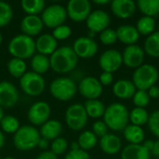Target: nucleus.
I'll list each match as a JSON object with an SVG mask.
<instances>
[{"label":"nucleus","instance_id":"052dcab7","mask_svg":"<svg viewBox=\"0 0 159 159\" xmlns=\"http://www.w3.org/2000/svg\"><path fill=\"white\" fill-rule=\"evenodd\" d=\"M156 159H159V158H156Z\"/></svg>","mask_w":159,"mask_h":159},{"label":"nucleus","instance_id":"7ed1b4c3","mask_svg":"<svg viewBox=\"0 0 159 159\" xmlns=\"http://www.w3.org/2000/svg\"><path fill=\"white\" fill-rule=\"evenodd\" d=\"M7 49L13 58L24 61L25 59H30L34 55V52L36 51L35 41L33 37L26 34H17L9 41Z\"/></svg>","mask_w":159,"mask_h":159},{"label":"nucleus","instance_id":"79ce46f5","mask_svg":"<svg viewBox=\"0 0 159 159\" xmlns=\"http://www.w3.org/2000/svg\"><path fill=\"white\" fill-rule=\"evenodd\" d=\"M147 124L150 131L159 139V110H156L149 116Z\"/></svg>","mask_w":159,"mask_h":159},{"label":"nucleus","instance_id":"2f4dec72","mask_svg":"<svg viewBox=\"0 0 159 159\" xmlns=\"http://www.w3.org/2000/svg\"><path fill=\"white\" fill-rule=\"evenodd\" d=\"M97 137L96 135L90 131V130H85L83 131L79 137H78V144L81 150H84L86 152H88L89 150H91L92 148H94L97 144Z\"/></svg>","mask_w":159,"mask_h":159},{"label":"nucleus","instance_id":"b1692460","mask_svg":"<svg viewBox=\"0 0 159 159\" xmlns=\"http://www.w3.org/2000/svg\"><path fill=\"white\" fill-rule=\"evenodd\" d=\"M151 153L143 144H129L123 150L121 159H150Z\"/></svg>","mask_w":159,"mask_h":159},{"label":"nucleus","instance_id":"6ab92c4d","mask_svg":"<svg viewBox=\"0 0 159 159\" xmlns=\"http://www.w3.org/2000/svg\"><path fill=\"white\" fill-rule=\"evenodd\" d=\"M137 89L133 82L129 79H119L113 86V93L116 97L123 100L131 99Z\"/></svg>","mask_w":159,"mask_h":159},{"label":"nucleus","instance_id":"603ef678","mask_svg":"<svg viewBox=\"0 0 159 159\" xmlns=\"http://www.w3.org/2000/svg\"><path fill=\"white\" fill-rule=\"evenodd\" d=\"M48 145H49V143H48V140H46V139H44V138H41L40 139V141H39V143H38V147L39 148H41V149H47L48 147Z\"/></svg>","mask_w":159,"mask_h":159},{"label":"nucleus","instance_id":"393cba45","mask_svg":"<svg viewBox=\"0 0 159 159\" xmlns=\"http://www.w3.org/2000/svg\"><path fill=\"white\" fill-rule=\"evenodd\" d=\"M125 139L129 144H142L144 142L145 134L142 127L136 125H128L123 130Z\"/></svg>","mask_w":159,"mask_h":159},{"label":"nucleus","instance_id":"473e14b6","mask_svg":"<svg viewBox=\"0 0 159 159\" xmlns=\"http://www.w3.org/2000/svg\"><path fill=\"white\" fill-rule=\"evenodd\" d=\"M7 66L8 73L15 78H20L26 73V63L23 60L12 58Z\"/></svg>","mask_w":159,"mask_h":159},{"label":"nucleus","instance_id":"e433bc0d","mask_svg":"<svg viewBox=\"0 0 159 159\" xmlns=\"http://www.w3.org/2000/svg\"><path fill=\"white\" fill-rule=\"evenodd\" d=\"M13 17V10L9 4L0 1V27L7 25Z\"/></svg>","mask_w":159,"mask_h":159},{"label":"nucleus","instance_id":"5fc2aeb1","mask_svg":"<svg viewBox=\"0 0 159 159\" xmlns=\"http://www.w3.org/2000/svg\"><path fill=\"white\" fill-rule=\"evenodd\" d=\"M5 143V136L2 131H0V149L4 146Z\"/></svg>","mask_w":159,"mask_h":159},{"label":"nucleus","instance_id":"423d86ee","mask_svg":"<svg viewBox=\"0 0 159 159\" xmlns=\"http://www.w3.org/2000/svg\"><path fill=\"white\" fill-rule=\"evenodd\" d=\"M49 91L56 100L66 102L75 97L77 92V86L69 77H58L50 83Z\"/></svg>","mask_w":159,"mask_h":159},{"label":"nucleus","instance_id":"0eeeda50","mask_svg":"<svg viewBox=\"0 0 159 159\" xmlns=\"http://www.w3.org/2000/svg\"><path fill=\"white\" fill-rule=\"evenodd\" d=\"M20 87L29 96H39L45 89V79L34 72H27L20 78Z\"/></svg>","mask_w":159,"mask_h":159},{"label":"nucleus","instance_id":"39448f33","mask_svg":"<svg viewBox=\"0 0 159 159\" xmlns=\"http://www.w3.org/2000/svg\"><path fill=\"white\" fill-rule=\"evenodd\" d=\"M159 78L158 70L152 64H143L135 69L132 75V82L137 89L148 90L155 86Z\"/></svg>","mask_w":159,"mask_h":159},{"label":"nucleus","instance_id":"ea45409f","mask_svg":"<svg viewBox=\"0 0 159 159\" xmlns=\"http://www.w3.org/2000/svg\"><path fill=\"white\" fill-rule=\"evenodd\" d=\"M100 40L105 46H110L117 41L116 32L114 29L107 28L102 33H100Z\"/></svg>","mask_w":159,"mask_h":159},{"label":"nucleus","instance_id":"7c9ffc66","mask_svg":"<svg viewBox=\"0 0 159 159\" xmlns=\"http://www.w3.org/2000/svg\"><path fill=\"white\" fill-rule=\"evenodd\" d=\"M136 29L138 30L140 34L143 35H150L155 32L156 28V20L155 18L148 17V16H143L137 20L136 23Z\"/></svg>","mask_w":159,"mask_h":159},{"label":"nucleus","instance_id":"aec40b11","mask_svg":"<svg viewBox=\"0 0 159 159\" xmlns=\"http://www.w3.org/2000/svg\"><path fill=\"white\" fill-rule=\"evenodd\" d=\"M116 32L117 40L128 46L135 45L140 38V34L138 30L136 29L135 26L132 25H129V24L120 25L116 30Z\"/></svg>","mask_w":159,"mask_h":159},{"label":"nucleus","instance_id":"f257e3e1","mask_svg":"<svg viewBox=\"0 0 159 159\" xmlns=\"http://www.w3.org/2000/svg\"><path fill=\"white\" fill-rule=\"evenodd\" d=\"M78 57L71 47L57 48L49 58L50 68L58 74H66L73 71L77 64Z\"/></svg>","mask_w":159,"mask_h":159},{"label":"nucleus","instance_id":"cd10ccee","mask_svg":"<svg viewBox=\"0 0 159 159\" xmlns=\"http://www.w3.org/2000/svg\"><path fill=\"white\" fill-rule=\"evenodd\" d=\"M143 50L151 57L159 58V31H156L144 41Z\"/></svg>","mask_w":159,"mask_h":159},{"label":"nucleus","instance_id":"37998d69","mask_svg":"<svg viewBox=\"0 0 159 159\" xmlns=\"http://www.w3.org/2000/svg\"><path fill=\"white\" fill-rule=\"evenodd\" d=\"M65 121L68 128L73 130H81L88 123L87 118H65Z\"/></svg>","mask_w":159,"mask_h":159},{"label":"nucleus","instance_id":"8fccbe9b","mask_svg":"<svg viewBox=\"0 0 159 159\" xmlns=\"http://www.w3.org/2000/svg\"><path fill=\"white\" fill-rule=\"evenodd\" d=\"M142 144H143V146L146 150H148V151L151 153V151L153 150L154 144H155V141H153V140H146V141H144Z\"/></svg>","mask_w":159,"mask_h":159},{"label":"nucleus","instance_id":"c756f323","mask_svg":"<svg viewBox=\"0 0 159 159\" xmlns=\"http://www.w3.org/2000/svg\"><path fill=\"white\" fill-rule=\"evenodd\" d=\"M20 6L27 15L37 16V14L42 13L45 9L46 3L44 0H22Z\"/></svg>","mask_w":159,"mask_h":159},{"label":"nucleus","instance_id":"f704fd0d","mask_svg":"<svg viewBox=\"0 0 159 159\" xmlns=\"http://www.w3.org/2000/svg\"><path fill=\"white\" fill-rule=\"evenodd\" d=\"M0 125L3 131L8 134H15L20 127L18 118L13 116H4Z\"/></svg>","mask_w":159,"mask_h":159},{"label":"nucleus","instance_id":"58836bf2","mask_svg":"<svg viewBox=\"0 0 159 159\" xmlns=\"http://www.w3.org/2000/svg\"><path fill=\"white\" fill-rule=\"evenodd\" d=\"M68 148V142L65 138L59 137L53 140L50 145V152H52L56 156L62 155Z\"/></svg>","mask_w":159,"mask_h":159},{"label":"nucleus","instance_id":"2eb2a0df","mask_svg":"<svg viewBox=\"0 0 159 159\" xmlns=\"http://www.w3.org/2000/svg\"><path fill=\"white\" fill-rule=\"evenodd\" d=\"M87 27L90 32L93 33H102L108 28L110 24V16L108 13L102 9H96L91 11L86 20Z\"/></svg>","mask_w":159,"mask_h":159},{"label":"nucleus","instance_id":"f3484780","mask_svg":"<svg viewBox=\"0 0 159 159\" xmlns=\"http://www.w3.org/2000/svg\"><path fill=\"white\" fill-rule=\"evenodd\" d=\"M137 4L132 0H113L111 10L115 16L120 19H129L136 11Z\"/></svg>","mask_w":159,"mask_h":159},{"label":"nucleus","instance_id":"20e7f679","mask_svg":"<svg viewBox=\"0 0 159 159\" xmlns=\"http://www.w3.org/2000/svg\"><path fill=\"white\" fill-rule=\"evenodd\" d=\"M40 139V133L34 127L24 125L14 134L13 144L20 151H30L38 146Z\"/></svg>","mask_w":159,"mask_h":159},{"label":"nucleus","instance_id":"09e8293b","mask_svg":"<svg viewBox=\"0 0 159 159\" xmlns=\"http://www.w3.org/2000/svg\"><path fill=\"white\" fill-rule=\"evenodd\" d=\"M35 159H58V157L50 151H45L41 153Z\"/></svg>","mask_w":159,"mask_h":159},{"label":"nucleus","instance_id":"a18cd8bd","mask_svg":"<svg viewBox=\"0 0 159 159\" xmlns=\"http://www.w3.org/2000/svg\"><path fill=\"white\" fill-rule=\"evenodd\" d=\"M64 159H90L88 152L78 149V150H70V152L65 156Z\"/></svg>","mask_w":159,"mask_h":159},{"label":"nucleus","instance_id":"72a5a7b5","mask_svg":"<svg viewBox=\"0 0 159 159\" xmlns=\"http://www.w3.org/2000/svg\"><path fill=\"white\" fill-rule=\"evenodd\" d=\"M148 119L149 115L144 108L135 107L131 110V112H129V121L132 125L142 127L148 123Z\"/></svg>","mask_w":159,"mask_h":159},{"label":"nucleus","instance_id":"c9c22d12","mask_svg":"<svg viewBox=\"0 0 159 159\" xmlns=\"http://www.w3.org/2000/svg\"><path fill=\"white\" fill-rule=\"evenodd\" d=\"M65 118H87L88 116L84 107V104L75 103L70 105L65 112Z\"/></svg>","mask_w":159,"mask_h":159},{"label":"nucleus","instance_id":"6e6d98bb","mask_svg":"<svg viewBox=\"0 0 159 159\" xmlns=\"http://www.w3.org/2000/svg\"><path fill=\"white\" fill-rule=\"evenodd\" d=\"M78 149H80V147H79V144H78L77 142L76 143H73L71 144V150H78Z\"/></svg>","mask_w":159,"mask_h":159},{"label":"nucleus","instance_id":"bf43d9fd","mask_svg":"<svg viewBox=\"0 0 159 159\" xmlns=\"http://www.w3.org/2000/svg\"><path fill=\"white\" fill-rule=\"evenodd\" d=\"M4 159H16V158H14V157H5Z\"/></svg>","mask_w":159,"mask_h":159},{"label":"nucleus","instance_id":"ddd939ff","mask_svg":"<svg viewBox=\"0 0 159 159\" xmlns=\"http://www.w3.org/2000/svg\"><path fill=\"white\" fill-rule=\"evenodd\" d=\"M145 52L138 45L127 46L122 53L123 63L131 69H137L143 64Z\"/></svg>","mask_w":159,"mask_h":159},{"label":"nucleus","instance_id":"f03ea898","mask_svg":"<svg viewBox=\"0 0 159 159\" xmlns=\"http://www.w3.org/2000/svg\"><path fill=\"white\" fill-rule=\"evenodd\" d=\"M103 121L108 129L112 130H124L129 125V112L124 104L114 102L106 107L103 115Z\"/></svg>","mask_w":159,"mask_h":159},{"label":"nucleus","instance_id":"a19ab883","mask_svg":"<svg viewBox=\"0 0 159 159\" xmlns=\"http://www.w3.org/2000/svg\"><path fill=\"white\" fill-rule=\"evenodd\" d=\"M71 34H72L71 28L65 24H62L61 26L56 27L55 29H53V32H52V35L57 41L58 40L61 41V40L67 39L71 35Z\"/></svg>","mask_w":159,"mask_h":159},{"label":"nucleus","instance_id":"864d4df0","mask_svg":"<svg viewBox=\"0 0 159 159\" xmlns=\"http://www.w3.org/2000/svg\"><path fill=\"white\" fill-rule=\"evenodd\" d=\"M94 3L97 5H106L110 3V1L109 0H94Z\"/></svg>","mask_w":159,"mask_h":159},{"label":"nucleus","instance_id":"4be33fe9","mask_svg":"<svg viewBox=\"0 0 159 159\" xmlns=\"http://www.w3.org/2000/svg\"><path fill=\"white\" fill-rule=\"evenodd\" d=\"M62 131V125L60 121L51 119L48 120L45 124L40 127V136L48 141L55 140L60 137V134Z\"/></svg>","mask_w":159,"mask_h":159},{"label":"nucleus","instance_id":"6e6552de","mask_svg":"<svg viewBox=\"0 0 159 159\" xmlns=\"http://www.w3.org/2000/svg\"><path fill=\"white\" fill-rule=\"evenodd\" d=\"M66 19V7L58 4L50 5L45 7L41 15V20L44 25L51 29H55L56 27L62 25L65 22Z\"/></svg>","mask_w":159,"mask_h":159},{"label":"nucleus","instance_id":"5701e85b","mask_svg":"<svg viewBox=\"0 0 159 159\" xmlns=\"http://www.w3.org/2000/svg\"><path fill=\"white\" fill-rule=\"evenodd\" d=\"M100 147L102 151L107 155H116L121 150L122 143L118 136L108 133L101 138Z\"/></svg>","mask_w":159,"mask_h":159},{"label":"nucleus","instance_id":"c85d7f7f","mask_svg":"<svg viewBox=\"0 0 159 159\" xmlns=\"http://www.w3.org/2000/svg\"><path fill=\"white\" fill-rule=\"evenodd\" d=\"M137 6L144 16L154 18L159 14V0H139Z\"/></svg>","mask_w":159,"mask_h":159},{"label":"nucleus","instance_id":"13d9d810","mask_svg":"<svg viewBox=\"0 0 159 159\" xmlns=\"http://www.w3.org/2000/svg\"><path fill=\"white\" fill-rule=\"evenodd\" d=\"M2 41H3V36H2V34L0 33V45H1V43H2Z\"/></svg>","mask_w":159,"mask_h":159},{"label":"nucleus","instance_id":"c03bdc74","mask_svg":"<svg viewBox=\"0 0 159 159\" xmlns=\"http://www.w3.org/2000/svg\"><path fill=\"white\" fill-rule=\"evenodd\" d=\"M92 132L96 135V137L102 138L106 134H108V127L104 123V121L98 120L92 125Z\"/></svg>","mask_w":159,"mask_h":159},{"label":"nucleus","instance_id":"49530a36","mask_svg":"<svg viewBox=\"0 0 159 159\" xmlns=\"http://www.w3.org/2000/svg\"><path fill=\"white\" fill-rule=\"evenodd\" d=\"M99 81L102 86H109L114 81V75L112 73L108 72H102L99 77Z\"/></svg>","mask_w":159,"mask_h":159},{"label":"nucleus","instance_id":"4c0bfd02","mask_svg":"<svg viewBox=\"0 0 159 159\" xmlns=\"http://www.w3.org/2000/svg\"><path fill=\"white\" fill-rule=\"evenodd\" d=\"M133 103L138 108H145L150 102V97L147 90H139L137 89L135 94L132 97Z\"/></svg>","mask_w":159,"mask_h":159},{"label":"nucleus","instance_id":"4d7b16f0","mask_svg":"<svg viewBox=\"0 0 159 159\" xmlns=\"http://www.w3.org/2000/svg\"><path fill=\"white\" fill-rule=\"evenodd\" d=\"M3 117H4V111H3V108L0 106V122H1Z\"/></svg>","mask_w":159,"mask_h":159},{"label":"nucleus","instance_id":"3c124183","mask_svg":"<svg viewBox=\"0 0 159 159\" xmlns=\"http://www.w3.org/2000/svg\"><path fill=\"white\" fill-rule=\"evenodd\" d=\"M151 154L155 156L157 158H159V139L157 141H155V144H154L153 150L151 151Z\"/></svg>","mask_w":159,"mask_h":159},{"label":"nucleus","instance_id":"f8f14e48","mask_svg":"<svg viewBox=\"0 0 159 159\" xmlns=\"http://www.w3.org/2000/svg\"><path fill=\"white\" fill-rule=\"evenodd\" d=\"M123 64L122 53L116 49L105 50L100 57L99 65L103 72L114 73Z\"/></svg>","mask_w":159,"mask_h":159},{"label":"nucleus","instance_id":"a878e982","mask_svg":"<svg viewBox=\"0 0 159 159\" xmlns=\"http://www.w3.org/2000/svg\"><path fill=\"white\" fill-rule=\"evenodd\" d=\"M84 107L87 113L88 117L91 118H100L103 116L106 107L103 102L97 100H87L84 103Z\"/></svg>","mask_w":159,"mask_h":159},{"label":"nucleus","instance_id":"de8ad7c7","mask_svg":"<svg viewBox=\"0 0 159 159\" xmlns=\"http://www.w3.org/2000/svg\"><path fill=\"white\" fill-rule=\"evenodd\" d=\"M148 95L150 97V99H158L159 98V88L157 86H153L151 87L148 90Z\"/></svg>","mask_w":159,"mask_h":159},{"label":"nucleus","instance_id":"bb28decb","mask_svg":"<svg viewBox=\"0 0 159 159\" xmlns=\"http://www.w3.org/2000/svg\"><path fill=\"white\" fill-rule=\"evenodd\" d=\"M31 67L33 69V72L42 75L50 68L49 59L48 58V56L37 53L32 57Z\"/></svg>","mask_w":159,"mask_h":159},{"label":"nucleus","instance_id":"dca6fc26","mask_svg":"<svg viewBox=\"0 0 159 159\" xmlns=\"http://www.w3.org/2000/svg\"><path fill=\"white\" fill-rule=\"evenodd\" d=\"M19 100V92L16 87L8 82H0V106L2 108L14 107Z\"/></svg>","mask_w":159,"mask_h":159},{"label":"nucleus","instance_id":"a211bd4d","mask_svg":"<svg viewBox=\"0 0 159 159\" xmlns=\"http://www.w3.org/2000/svg\"><path fill=\"white\" fill-rule=\"evenodd\" d=\"M44 23L40 17L35 15H26L20 21V30L23 34L34 36L41 33Z\"/></svg>","mask_w":159,"mask_h":159},{"label":"nucleus","instance_id":"412c9836","mask_svg":"<svg viewBox=\"0 0 159 159\" xmlns=\"http://www.w3.org/2000/svg\"><path fill=\"white\" fill-rule=\"evenodd\" d=\"M57 49V40L50 34L40 35L35 41V50L42 55L48 56L54 53Z\"/></svg>","mask_w":159,"mask_h":159},{"label":"nucleus","instance_id":"4468645a","mask_svg":"<svg viewBox=\"0 0 159 159\" xmlns=\"http://www.w3.org/2000/svg\"><path fill=\"white\" fill-rule=\"evenodd\" d=\"M73 49L78 58L89 59L96 55L98 52V45L93 38L81 36L74 42Z\"/></svg>","mask_w":159,"mask_h":159},{"label":"nucleus","instance_id":"9d476101","mask_svg":"<svg viewBox=\"0 0 159 159\" xmlns=\"http://www.w3.org/2000/svg\"><path fill=\"white\" fill-rule=\"evenodd\" d=\"M50 106L48 102L39 101L32 104L27 113L28 120L34 126H42L48 120H49L50 116Z\"/></svg>","mask_w":159,"mask_h":159},{"label":"nucleus","instance_id":"1a4fd4ad","mask_svg":"<svg viewBox=\"0 0 159 159\" xmlns=\"http://www.w3.org/2000/svg\"><path fill=\"white\" fill-rule=\"evenodd\" d=\"M66 11L72 20L80 22L86 20L91 13V4L89 0H70Z\"/></svg>","mask_w":159,"mask_h":159},{"label":"nucleus","instance_id":"9b49d317","mask_svg":"<svg viewBox=\"0 0 159 159\" xmlns=\"http://www.w3.org/2000/svg\"><path fill=\"white\" fill-rule=\"evenodd\" d=\"M77 90L87 100H97L102 93V85L96 77L87 76L80 81Z\"/></svg>","mask_w":159,"mask_h":159}]
</instances>
